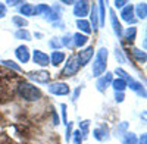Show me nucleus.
<instances>
[{"label": "nucleus", "instance_id": "c756f323", "mask_svg": "<svg viewBox=\"0 0 147 144\" xmlns=\"http://www.w3.org/2000/svg\"><path fill=\"white\" fill-rule=\"evenodd\" d=\"M115 74H116V75H119L118 78H122L127 84H129L131 81H134V78H132L131 75H128V72H125L122 68H116V69H115Z\"/></svg>", "mask_w": 147, "mask_h": 144}, {"label": "nucleus", "instance_id": "2eb2a0df", "mask_svg": "<svg viewBox=\"0 0 147 144\" xmlns=\"http://www.w3.org/2000/svg\"><path fill=\"white\" fill-rule=\"evenodd\" d=\"M134 15H136L138 19H146L147 16V3L146 2H141V3H137V6L134 7Z\"/></svg>", "mask_w": 147, "mask_h": 144}, {"label": "nucleus", "instance_id": "ea45409f", "mask_svg": "<svg viewBox=\"0 0 147 144\" xmlns=\"http://www.w3.org/2000/svg\"><path fill=\"white\" fill-rule=\"evenodd\" d=\"M113 5L116 9H124L128 5V2H125V0H116V2H113Z\"/></svg>", "mask_w": 147, "mask_h": 144}, {"label": "nucleus", "instance_id": "5701e85b", "mask_svg": "<svg viewBox=\"0 0 147 144\" xmlns=\"http://www.w3.org/2000/svg\"><path fill=\"white\" fill-rule=\"evenodd\" d=\"M112 87L115 90V93H124L127 88V82L122 79V78H116L112 81Z\"/></svg>", "mask_w": 147, "mask_h": 144}, {"label": "nucleus", "instance_id": "c85d7f7f", "mask_svg": "<svg viewBox=\"0 0 147 144\" xmlns=\"http://www.w3.org/2000/svg\"><path fill=\"white\" fill-rule=\"evenodd\" d=\"M138 138L134 133H127L124 137H122V144H137Z\"/></svg>", "mask_w": 147, "mask_h": 144}, {"label": "nucleus", "instance_id": "bb28decb", "mask_svg": "<svg viewBox=\"0 0 147 144\" xmlns=\"http://www.w3.org/2000/svg\"><path fill=\"white\" fill-rule=\"evenodd\" d=\"M88 128H90V121H88V119H85V121L80 122V129H78V131L81 133L82 140L87 138V135H88Z\"/></svg>", "mask_w": 147, "mask_h": 144}, {"label": "nucleus", "instance_id": "4c0bfd02", "mask_svg": "<svg viewBox=\"0 0 147 144\" xmlns=\"http://www.w3.org/2000/svg\"><path fill=\"white\" fill-rule=\"evenodd\" d=\"M66 104L65 103H62L60 104V109H62V121L65 122V124H68V118H66V115H68V112H66Z\"/></svg>", "mask_w": 147, "mask_h": 144}, {"label": "nucleus", "instance_id": "49530a36", "mask_svg": "<svg viewBox=\"0 0 147 144\" xmlns=\"http://www.w3.org/2000/svg\"><path fill=\"white\" fill-rule=\"evenodd\" d=\"M59 122H60V121H59V118H57V113H56V112H53V124H55V125H57Z\"/></svg>", "mask_w": 147, "mask_h": 144}, {"label": "nucleus", "instance_id": "de8ad7c7", "mask_svg": "<svg viewBox=\"0 0 147 144\" xmlns=\"http://www.w3.org/2000/svg\"><path fill=\"white\" fill-rule=\"evenodd\" d=\"M62 3H65V5H74V3H75V2H68V0H63Z\"/></svg>", "mask_w": 147, "mask_h": 144}, {"label": "nucleus", "instance_id": "9d476101", "mask_svg": "<svg viewBox=\"0 0 147 144\" xmlns=\"http://www.w3.org/2000/svg\"><path fill=\"white\" fill-rule=\"evenodd\" d=\"M121 18L127 24H134L136 22L137 19H136V15H134V6L128 3L124 9H121Z\"/></svg>", "mask_w": 147, "mask_h": 144}, {"label": "nucleus", "instance_id": "58836bf2", "mask_svg": "<svg viewBox=\"0 0 147 144\" xmlns=\"http://www.w3.org/2000/svg\"><path fill=\"white\" fill-rule=\"evenodd\" d=\"M81 90H82V85H80V87H77V88H75V91H74V94H72V103H75V102L78 100Z\"/></svg>", "mask_w": 147, "mask_h": 144}, {"label": "nucleus", "instance_id": "72a5a7b5", "mask_svg": "<svg viewBox=\"0 0 147 144\" xmlns=\"http://www.w3.org/2000/svg\"><path fill=\"white\" fill-rule=\"evenodd\" d=\"M60 43H62L63 47H68V49H72L74 43H72V35L71 34H65L62 38H60Z\"/></svg>", "mask_w": 147, "mask_h": 144}, {"label": "nucleus", "instance_id": "0eeeda50", "mask_svg": "<svg viewBox=\"0 0 147 144\" xmlns=\"http://www.w3.org/2000/svg\"><path fill=\"white\" fill-rule=\"evenodd\" d=\"M93 55H94V47L93 46H88V47H85V49H82L81 52H78L77 57H78L80 66H85V65H87L91 61Z\"/></svg>", "mask_w": 147, "mask_h": 144}, {"label": "nucleus", "instance_id": "b1692460", "mask_svg": "<svg viewBox=\"0 0 147 144\" xmlns=\"http://www.w3.org/2000/svg\"><path fill=\"white\" fill-rule=\"evenodd\" d=\"M122 35L125 37V40L128 43H132L134 40H136V37H137V28L136 27H129V28H127L124 32H122Z\"/></svg>", "mask_w": 147, "mask_h": 144}, {"label": "nucleus", "instance_id": "6e6552de", "mask_svg": "<svg viewBox=\"0 0 147 144\" xmlns=\"http://www.w3.org/2000/svg\"><path fill=\"white\" fill-rule=\"evenodd\" d=\"M30 79L35 81V82H38V84H47V82H50V74H49L47 71H34V72H30L28 74Z\"/></svg>", "mask_w": 147, "mask_h": 144}, {"label": "nucleus", "instance_id": "1a4fd4ad", "mask_svg": "<svg viewBox=\"0 0 147 144\" xmlns=\"http://www.w3.org/2000/svg\"><path fill=\"white\" fill-rule=\"evenodd\" d=\"M32 61H34L35 65H38V66L50 65V57H49V55L41 52V50H34L32 52Z\"/></svg>", "mask_w": 147, "mask_h": 144}, {"label": "nucleus", "instance_id": "423d86ee", "mask_svg": "<svg viewBox=\"0 0 147 144\" xmlns=\"http://www.w3.org/2000/svg\"><path fill=\"white\" fill-rule=\"evenodd\" d=\"M112 81H113V74H112V72H106V74H103L102 77H99V79H97V82H96L97 91L105 93L106 88L112 84Z\"/></svg>", "mask_w": 147, "mask_h": 144}, {"label": "nucleus", "instance_id": "cd10ccee", "mask_svg": "<svg viewBox=\"0 0 147 144\" xmlns=\"http://www.w3.org/2000/svg\"><path fill=\"white\" fill-rule=\"evenodd\" d=\"M128 133V122H121L115 129V137H124Z\"/></svg>", "mask_w": 147, "mask_h": 144}, {"label": "nucleus", "instance_id": "f8f14e48", "mask_svg": "<svg viewBox=\"0 0 147 144\" xmlns=\"http://www.w3.org/2000/svg\"><path fill=\"white\" fill-rule=\"evenodd\" d=\"M109 16H110V24H112V28H113V32L118 38L122 37V32H124V30H122V25H121V22L115 13V10H110L109 12Z\"/></svg>", "mask_w": 147, "mask_h": 144}, {"label": "nucleus", "instance_id": "6ab92c4d", "mask_svg": "<svg viewBox=\"0 0 147 144\" xmlns=\"http://www.w3.org/2000/svg\"><path fill=\"white\" fill-rule=\"evenodd\" d=\"M127 87H129L132 91H136L138 96H141V97H146V90H144V87H143V84L141 82H138V81H131L129 84H127Z\"/></svg>", "mask_w": 147, "mask_h": 144}, {"label": "nucleus", "instance_id": "412c9836", "mask_svg": "<svg viewBox=\"0 0 147 144\" xmlns=\"http://www.w3.org/2000/svg\"><path fill=\"white\" fill-rule=\"evenodd\" d=\"M131 55L136 57V61L138 62V63H146V61H147V55H146V52L144 50H140V49H131Z\"/></svg>", "mask_w": 147, "mask_h": 144}, {"label": "nucleus", "instance_id": "7ed1b4c3", "mask_svg": "<svg viewBox=\"0 0 147 144\" xmlns=\"http://www.w3.org/2000/svg\"><path fill=\"white\" fill-rule=\"evenodd\" d=\"M80 68H81V66H80V62H78V57H77V55H74V56H71V57L68 59V62H66L65 68L62 69V74H60V75H62L63 78L72 77V75L77 74Z\"/></svg>", "mask_w": 147, "mask_h": 144}, {"label": "nucleus", "instance_id": "2f4dec72", "mask_svg": "<svg viewBox=\"0 0 147 144\" xmlns=\"http://www.w3.org/2000/svg\"><path fill=\"white\" fill-rule=\"evenodd\" d=\"M2 65L6 66V68H9V69H12V71H15V72H22V68H21L18 63H15L13 61H9V59H6V61H2Z\"/></svg>", "mask_w": 147, "mask_h": 144}, {"label": "nucleus", "instance_id": "4468645a", "mask_svg": "<svg viewBox=\"0 0 147 144\" xmlns=\"http://www.w3.org/2000/svg\"><path fill=\"white\" fill-rule=\"evenodd\" d=\"M93 137H94V140H97V141H107L109 137H110L107 127H106V125H102L100 128H96V129L93 131Z\"/></svg>", "mask_w": 147, "mask_h": 144}, {"label": "nucleus", "instance_id": "f3484780", "mask_svg": "<svg viewBox=\"0 0 147 144\" xmlns=\"http://www.w3.org/2000/svg\"><path fill=\"white\" fill-rule=\"evenodd\" d=\"M49 57H50V63L53 66H59L60 63L65 61V53L60 52V50H55L52 53V56H49Z\"/></svg>", "mask_w": 147, "mask_h": 144}, {"label": "nucleus", "instance_id": "f03ea898", "mask_svg": "<svg viewBox=\"0 0 147 144\" xmlns=\"http://www.w3.org/2000/svg\"><path fill=\"white\" fill-rule=\"evenodd\" d=\"M18 93H19L21 97H22L24 100H27V102H35V100H38V99L41 97V91L37 88L35 85L30 84V82H22V84H19Z\"/></svg>", "mask_w": 147, "mask_h": 144}, {"label": "nucleus", "instance_id": "7c9ffc66", "mask_svg": "<svg viewBox=\"0 0 147 144\" xmlns=\"http://www.w3.org/2000/svg\"><path fill=\"white\" fill-rule=\"evenodd\" d=\"M32 9H34V6L31 3H22V6L19 7V12L24 16H32Z\"/></svg>", "mask_w": 147, "mask_h": 144}, {"label": "nucleus", "instance_id": "a211bd4d", "mask_svg": "<svg viewBox=\"0 0 147 144\" xmlns=\"http://www.w3.org/2000/svg\"><path fill=\"white\" fill-rule=\"evenodd\" d=\"M105 2L97 3V15H99V28L105 27V21H106V9H105Z\"/></svg>", "mask_w": 147, "mask_h": 144}, {"label": "nucleus", "instance_id": "393cba45", "mask_svg": "<svg viewBox=\"0 0 147 144\" xmlns=\"http://www.w3.org/2000/svg\"><path fill=\"white\" fill-rule=\"evenodd\" d=\"M59 15H60V9H59L57 5H55V6L50 7V12H49V15L46 16V19L50 21V22H55V21H57V19L60 18Z\"/></svg>", "mask_w": 147, "mask_h": 144}, {"label": "nucleus", "instance_id": "f257e3e1", "mask_svg": "<svg viewBox=\"0 0 147 144\" xmlns=\"http://www.w3.org/2000/svg\"><path fill=\"white\" fill-rule=\"evenodd\" d=\"M107 57H109V52L106 47H100L97 50L96 56H94V62H93V75L94 77H102L106 72V66H107Z\"/></svg>", "mask_w": 147, "mask_h": 144}, {"label": "nucleus", "instance_id": "ddd939ff", "mask_svg": "<svg viewBox=\"0 0 147 144\" xmlns=\"http://www.w3.org/2000/svg\"><path fill=\"white\" fill-rule=\"evenodd\" d=\"M15 56L18 57V61L21 63H27L30 61V49L27 46L21 44V46H18L15 49Z\"/></svg>", "mask_w": 147, "mask_h": 144}, {"label": "nucleus", "instance_id": "c03bdc74", "mask_svg": "<svg viewBox=\"0 0 147 144\" xmlns=\"http://www.w3.org/2000/svg\"><path fill=\"white\" fill-rule=\"evenodd\" d=\"M24 2H21V0H7L6 2V5H9V6H16V5H22Z\"/></svg>", "mask_w": 147, "mask_h": 144}, {"label": "nucleus", "instance_id": "37998d69", "mask_svg": "<svg viewBox=\"0 0 147 144\" xmlns=\"http://www.w3.org/2000/svg\"><path fill=\"white\" fill-rule=\"evenodd\" d=\"M6 16V5L0 3V19Z\"/></svg>", "mask_w": 147, "mask_h": 144}, {"label": "nucleus", "instance_id": "dca6fc26", "mask_svg": "<svg viewBox=\"0 0 147 144\" xmlns=\"http://www.w3.org/2000/svg\"><path fill=\"white\" fill-rule=\"evenodd\" d=\"M88 41V35H84L81 32H77L72 35V43H74V47H82L85 46Z\"/></svg>", "mask_w": 147, "mask_h": 144}, {"label": "nucleus", "instance_id": "473e14b6", "mask_svg": "<svg viewBox=\"0 0 147 144\" xmlns=\"http://www.w3.org/2000/svg\"><path fill=\"white\" fill-rule=\"evenodd\" d=\"M12 22H13L19 30L28 25V21H27L25 18H22V16H12Z\"/></svg>", "mask_w": 147, "mask_h": 144}, {"label": "nucleus", "instance_id": "39448f33", "mask_svg": "<svg viewBox=\"0 0 147 144\" xmlns=\"http://www.w3.org/2000/svg\"><path fill=\"white\" fill-rule=\"evenodd\" d=\"M49 93L55 96H68L71 93V88L66 82H53L49 85Z\"/></svg>", "mask_w": 147, "mask_h": 144}, {"label": "nucleus", "instance_id": "a878e982", "mask_svg": "<svg viewBox=\"0 0 147 144\" xmlns=\"http://www.w3.org/2000/svg\"><path fill=\"white\" fill-rule=\"evenodd\" d=\"M15 37L18 40H25V41H31V34L28 30L25 28H21V30H16L15 31Z\"/></svg>", "mask_w": 147, "mask_h": 144}, {"label": "nucleus", "instance_id": "a18cd8bd", "mask_svg": "<svg viewBox=\"0 0 147 144\" xmlns=\"http://www.w3.org/2000/svg\"><path fill=\"white\" fill-rule=\"evenodd\" d=\"M137 144H147V135L146 134H141V137H140V140H138Z\"/></svg>", "mask_w": 147, "mask_h": 144}, {"label": "nucleus", "instance_id": "9b49d317", "mask_svg": "<svg viewBox=\"0 0 147 144\" xmlns=\"http://www.w3.org/2000/svg\"><path fill=\"white\" fill-rule=\"evenodd\" d=\"M90 27L91 31L99 30V15H97V3H90Z\"/></svg>", "mask_w": 147, "mask_h": 144}, {"label": "nucleus", "instance_id": "20e7f679", "mask_svg": "<svg viewBox=\"0 0 147 144\" xmlns=\"http://www.w3.org/2000/svg\"><path fill=\"white\" fill-rule=\"evenodd\" d=\"M90 12V2L87 0H80V2L74 3V16H77L78 19H84V16H87Z\"/></svg>", "mask_w": 147, "mask_h": 144}, {"label": "nucleus", "instance_id": "aec40b11", "mask_svg": "<svg viewBox=\"0 0 147 144\" xmlns=\"http://www.w3.org/2000/svg\"><path fill=\"white\" fill-rule=\"evenodd\" d=\"M49 12H50V6H47L44 3H40V5H37L34 6L32 9V15H43L44 18L49 15Z\"/></svg>", "mask_w": 147, "mask_h": 144}, {"label": "nucleus", "instance_id": "4be33fe9", "mask_svg": "<svg viewBox=\"0 0 147 144\" xmlns=\"http://www.w3.org/2000/svg\"><path fill=\"white\" fill-rule=\"evenodd\" d=\"M77 27L80 31L84 32V35H87L91 32V27H90V22L87 19H77Z\"/></svg>", "mask_w": 147, "mask_h": 144}, {"label": "nucleus", "instance_id": "e433bc0d", "mask_svg": "<svg viewBox=\"0 0 147 144\" xmlns=\"http://www.w3.org/2000/svg\"><path fill=\"white\" fill-rule=\"evenodd\" d=\"M72 137H74V143H75V144H82V137H81L80 131H74Z\"/></svg>", "mask_w": 147, "mask_h": 144}, {"label": "nucleus", "instance_id": "c9c22d12", "mask_svg": "<svg viewBox=\"0 0 147 144\" xmlns=\"http://www.w3.org/2000/svg\"><path fill=\"white\" fill-rule=\"evenodd\" d=\"M72 128H74V124H72V122H68V124H66V135H65V140H66L68 143L71 141V137H72V133H74Z\"/></svg>", "mask_w": 147, "mask_h": 144}, {"label": "nucleus", "instance_id": "a19ab883", "mask_svg": "<svg viewBox=\"0 0 147 144\" xmlns=\"http://www.w3.org/2000/svg\"><path fill=\"white\" fill-rule=\"evenodd\" d=\"M115 100H116V103H122L125 100V94L124 93H115Z\"/></svg>", "mask_w": 147, "mask_h": 144}, {"label": "nucleus", "instance_id": "79ce46f5", "mask_svg": "<svg viewBox=\"0 0 147 144\" xmlns=\"http://www.w3.org/2000/svg\"><path fill=\"white\" fill-rule=\"evenodd\" d=\"M115 56H116V59H118V61H119V63H124V61H125V59H124V56H122V52L121 50H115Z\"/></svg>", "mask_w": 147, "mask_h": 144}, {"label": "nucleus", "instance_id": "f704fd0d", "mask_svg": "<svg viewBox=\"0 0 147 144\" xmlns=\"http://www.w3.org/2000/svg\"><path fill=\"white\" fill-rule=\"evenodd\" d=\"M49 46H50L53 50H59L60 47H63V46H62V43H60V40H59L57 37H53L50 41H49Z\"/></svg>", "mask_w": 147, "mask_h": 144}]
</instances>
